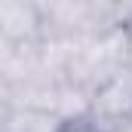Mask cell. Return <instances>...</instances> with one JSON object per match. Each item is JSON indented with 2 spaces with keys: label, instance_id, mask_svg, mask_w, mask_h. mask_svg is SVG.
<instances>
[{
  "label": "cell",
  "instance_id": "cell-1",
  "mask_svg": "<svg viewBox=\"0 0 132 132\" xmlns=\"http://www.w3.org/2000/svg\"><path fill=\"white\" fill-rule=\"evenodd\" d=\"M132 117V68L123 74H117L114 80H108L92 92V111H89V123L98 126L101 132L120 120Z\"/></svg>",
  "mask_w": 132,
  "mask_h": 132
},
{
  "label": "cell",
  "instance_id": "cell-2",
  "mask_svg": "<svg viewBox=\"0 0 132 132\" xmlns=\"http://www.w3.org/2000/svg\"><path fill=\"white\" fill-rule=\"evenodd\" d=\"M0 40L12 49L34 46L43 40L40 6L31 3H0Z\"/></svg>",
  "mask_w": 132,
  "mask_h": 132
},
{
  "label": "cell",
  "instance_id": "cell-3",
  "mask_svg": "<svg viewBox=\"0 0 132 132\" xmlns=\"http://www.w3.org/2000/svg\"><path fill=\"white\" fill-rule=\"evenodd\" d=\"M65 126L55 114L37 108H6L0 114V132H62Z\"/></svg>",
  "mask_w": 132,
  "mask_h": 132
},
{
  "label": "cell",
  "instance_id": "cell-4",
  "mask_svg": "<svg viewBox=\"0 0 132 132\" xmlns=\"http://www.w3.org/2000/svg\"><path fill=\"white\" fill-rule=\"evenodd\" d=\"M62 132H101L98 126H92L89 120H83V123H71V126H65Z\"/></svg>",
  "mask_w": 132,
  "mask_h": 132
},
{
  "label": "cell",
  "instance_id": "cell-5",
  "mask_svg": "<svg viewBox=\"0 0 132 132\" xmlns=\"http://www.w3.org/2000/svg\"><path fill=\"white\" fill-rule=\"evenodd\" d=\"M104 132H132V117H129V120H120V123H114V126H108Z\"/></svg>",
  "mask_w": 132,
  "mask_h": 132
}]
</instances>
